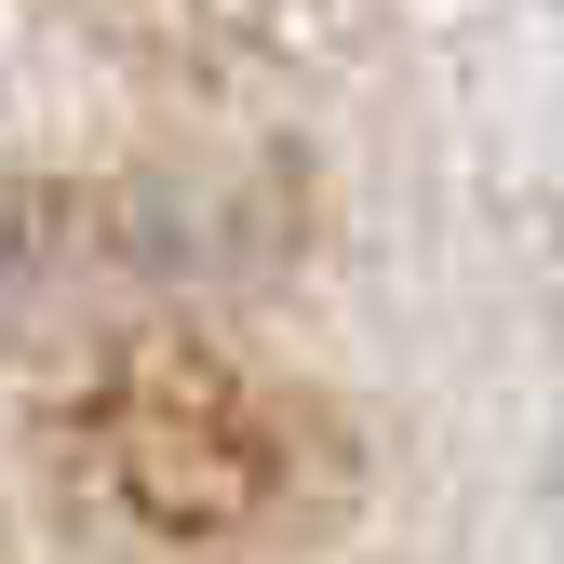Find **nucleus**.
<instances>
[{
    "label": "nucleus",
    "instance_id": "nucleus-1",
    "mask_svg": "<svg viewBox=\"0 0 564 564\" xmlns=\"http://www.w3.org/2000/svg\"><path fill=\"white\" fill-rule=\"evenodd\" d=\"M282 457H296V403L202 364V349H121L82 390V470L121 524H162V538L269 524L296 498Z\"/></svg>",
    "mask_w": 564,
    "mask_h": 564
}]
</instances>
